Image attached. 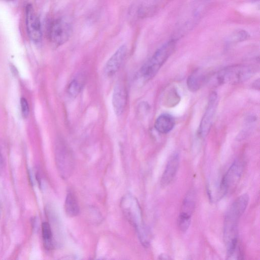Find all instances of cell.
Instances as JSON below:
<instances>
[{
    "mask_svg": "<svg viewBox=\"0 0 260 260\" xmlns=\"http://www.w3.org/2000/svg\"><path fill=\"white\" fill-rule=\"evenodd\" d=\"M123 214L135 227L142 244L147 246L149 244V232L144 224L141 209L137 199L127 194L123 197L120 203Z\"/></svg>",
    "mask_w": 260,
    "mask_h": 260,
    "instance_id": "cell-1",
    "label": "cell"
},
{
    "mask_svg": "<svg viewBox=\"0 0 260 260\" xmlns=\"http://www.w3.org/2000/svg\"><path fill=\"white\" fill-rule=\"evenodd\" d=\"M175 46L176 41L171 40L159 48L141 68L140 74L144 80L153 78L173 53Z\"/></svg>",
    "mask_w": 260,
    "mask_h": 260,
    "instance_id": "cell-2",
    "label": "cell"
},
{
    "mask_svg": "<svg viewBox=\"0 0 260 260\" xmlns=\"http://www.w3.org/2000/svg\"><path fill=\"white\" fill-rule=\"evenodd\" d=\"M72 32L71 23L63 18L55 20L49 30V39L51 44L58 47L68 41Z\"/></svg>",
    "mask_w": 260,
    "mask_h": 260,
    "instance_id": "cell-3",
    "label": "cell"
},
{
    "mask_svg": "<svg viewBox=\"0 0 260 260\" xmlns=\"http://www.w3.org/2000/svg\"><path fill=\"white\" fill-rule=\"evenodd\" d=\"M243 166L240 160H235L223 176L220 185V191L222 196L233 191L240 180Z\"/></svg>",
    "mask_w": 260,
    "mask_h": 260,
    "instance_id": "cell-4",
    "label": "cell"
},
{
    "mask_svg": "<svg viewBox=\"0 0 260 260\" xmlns=\"http://www.w3.org/2000/svg\"><path fill=\"white\" fill-rule=\"evenodd\" d=\"M252 71L247 66H235L227 67L217 75L219 83H236L248 79Z\"/></svg>",
    "mask_w": 260,
    "mask_h": 260,
    "instance_id": "cell-5",
    "label": "cell"
},
{
    "mask_svg": "<svg viewBox=\"0 0 260 260\" xmlns=\"http://www.w3.org/2000/svg\"><path fill=\"white\" fill-rule=\"evenodd\" d=\"M217 106V95L213 92L210 95L205 112L202 119L199 128V134L203 138L209 133Z\"/></svg>",
    "mask_w": 260,
    "mask_h": 260,
    "instance_id": "cell-6",
    "label": "cell"
},
{
    "mask_svg": "<svg viewBox=\"0 0 260 260\" xmlns=\"http://www.w3.org/2000/svg\"><path fill=\"white\" fill-rule=\"evenodd\" d=\"M25 22L30 39L35 42H40L42 38L41 23L31 4L25 8Z\"/></svg>",
    "mask_w": 260,
    "mask_h": 260,
    "instance_id": "cell-7",
    "label": "cell"
},
{
    "mask_svg": "<svg viewBox=\"0 0 260 260\" xmlns=\"http://www.w3.org/2000/svg\"><path fill=\"white\" fill-rule=\"evenodd\" d=\"M249 200V196L246 193L239 196L228 210L224 219L238 222L247 208Z\"/></svg>",
    "mask_w": 260,
    "mask_h": 260,
    "instance_id": "cell-8",
    "label": "cell"
},
{
    "mask_svg": "<svg viewBox=\"0 0 260 260\" xmlns=\"http://www.w3.org/2000/svg\"><path fill=\"white\" fill-rule=\"evenodd\" d=\"M127 50L126 46L122 45L111 56L105 67L107 76H112L119 70L126 56Z\"/></svg>",
    "mask_w": 260,
    "mask_h": 260,
    "instance_id": "cell-9",
    "label": "cell"
},
{
    "mask_svg": "<svg viewBox=\"0 0 260 260\" xmlns=\"http://www.w3.org/2000/svg\"><path fill=\"white\" fill-rule=\"evenodd\" d=\"M179 164V155L174 153L169 158L162 174L160 180L162 186H167L172 181L177 172Z\"/></svg>",
    "mask_w": 260,
    "mask_h": 260,
    "instance_id": "cell-10",
    "label": "cell"
},
{
    "mask_svg": "<svg viewBox=\"0 0 260 260\" xmlns=\"http://www.w3.org/2000/svg\"><path fill=\"white\" fill-rule=\"evenodd\" d=\"M127 100V94L125 88L121 85H117L113 90L112 103L114 111L117 116L123 112Z\"/></svg>",
    "mask_w": 260,
    "mask_h": 260,
    "instance_id": "cell-11",
    "label": "cell"
},
{
    "mask_svg": "<svg viewBox=\"0 0 260 260\" xmlns=\"http://www.w3.org/2000/svg\"><path fill=\"white\" fill-rule=\"evenodd\" d=\"M175 125V120L170 114H163L159 115L154 123L156 130L161 134L170 132Z\"/></svg>",
    "mask_w": 260,
    "mask_h": 260,
    "instance_id": "cell-12",
    "label": "cell"
},
{
    "mask_svg": "<svg viewBox=\"0 0 260 260\" xmlns=\"http://www.w3.org/2000/svg\"><path fill=\"white\" fill-rule=\"evenodd\" d=\"M206 80V75L203 71L197 70L192 73L187 80L188 89L191 91L198 90Z\"/></svg>",
    "mask_w": 260,
    "mask_h": 260,
    "instance_id": "cell-13",
    "label": "cell"
},
{
    "mask_svg": "<svg viewBox=\"0 0 260 260\" xmlns=\"http://www.w3.org/2000/svg\"><path fill=\"white\" fill-rule=\"evenodd\" d=\"M65 211L69 216L74 217L79 212V206L75 195L72 192H69L65 200Z\"/></svg>",
    "mask_w": 260,
    "mask_h": 260,
    "instance_id": "cell-14",
    "label": "cell"
},
{
    "mask_svg": "<svg viewBox=\"0 0 260 260\" xmlns=\"http://www.w3.org/2000/svg\"><path fill=\"white\" fill-rule=\"evenodd\" d=\"M195 205L194 194L193 191H190L183 200L181 212L191 216L195 208Z\"/></svg>",
    "mask_w": 260,
    "mask_h": 260,
    "instance_id": "cell-15",
    "label": "cell"
},
{
    "mask_svg": "<svg viewBox=\"0 0 260 260\" xmlns=\"http://www.w3.org/2000/svg\"><path fill=\"white\" fill-rule=\"evenodd\" d=\"M42 234L45 247L48 249H51L53 246V235L51 226L48 222L42 223Z\"/></svg>",
    "mask_w": 260,
    "mask_h": 260,
    "instance_id": "cell-16",
    "label": "cell"
},
{
    "mask_svg": "<svg viewBox=\"0 0 260 260\" xmlns=\"http://www.w3.org/2000/svg\"><path fill=\"white\" fill-rule=\"evenodd\" d=\"M191 216L186 213H180L177 219V225L179 230L182 232H185L188 229Z\"/></svg>",
    "mask_w": 260,
    "mask_h": 260,
    "instance_id": "cell-17",
    "label": "cell"
},
{
    "mask_svg": "<svg viewBox=\"0 0 260 260\" xmlns=\"http://www.w3.org/2000/svg\"><path fill=\"white\" fill-rule=\"evenodd\" d=\"M82 86V83L78 79H74L67 87L68 94L72 98H75L80 92Z\"/></svg>",
    "mask_w": 260,
    "mask_h": 260,
    "instance_id": "cell-18",
    "label": "cell"
},
{
    "mask_svg": "<svg viewBox=\"0 0 260 260\" xmlns=\"http://www.w3.org/2000/svg\"><path fill=\"white\" fill-rule=\"evenodd\" d=\"M232 35L231 40L234 41H243L247 39L249 37L248 34L243 30L236 31Z\"/></svg>",
    "mask_w": 260,
    "mask_h": 260,
    "instance_id": "cell-19",
    "label": "cell"
},
{
    "mask_svg": "<svg viewBox=\"0 0 260 260\" xmlns=\"http://www.w3.org/2000/svg\"><path fill=\"white\" fill-rule=\"evenodd\" d=\"M20 105L22 115L23 118H26L27 117L29 114V106L27 101L25 98H21Z\"/></svg>",
    "mask_w": 260,
    "mask_h": 260,
    "instance_id": "cell-20",
    "label": "cell"
},
{
    "mask_svg": "<svg viewBox=\"0 0 260 260\" xmlns=\"http://www.w3.org/2000/svg\"><path fill=\"white\" fill-rule=\"evenodd\" d=\"M159 256L161 257H160L159 258L160 259H170L171 258L169 257V256H168V255H167L166 254H161V255H160Z\"/></svg>",
    "mask_w": 260,
    "mask_h": 260,
    "instance_id": "cell-21",
    "label": "cell"
},
{
    "mask_svg": "<svg viewBox=\"0 0 260 260\" xmlns=\"http://www.w3.org/2000/svg\"><path fill=\"white\" fill-rule=\"evenodd\" d=\"M11 71L13 74L17 75V71L16 68L13 65L11 66Z\"/></svg>",
    "mask_w": 260,
    "mask_h": 260,
    "instance_id": "cell-22",
    "label": "cell"
},
{
    "mask_svg": "<svg viewBox=\"0 0 260 260\" xmlns=\"http://www.w3.org/2000/svg\"><path fill=\"white\" fill-rule=\"evenodd\" d=\"M3 164H4L3 158V156L1 154V153H0V166H2Z\"/></svg>",
    "mask_w": 260,
    "mask_h": 260,
    "instance_id": "cell-23",
    "label": "cell"
},
{
    "mask_svg": "<svg viewBox=\"0 0 260 260\" xmlns=\"http://www.w3.org/2000/svg\"><path fill=\"white\" fill-rule=\"evenodd\" d=\"M0 217H1V208H0Z\"/></svg>",
    "mask_w": 260,
    "mask_h": 260,
    "instance_id": "cell-24",
    "label": "cell"
},
{
    "mask_svg": "<svg viewBox=\"0 0 260 260\" xmlns=\"http://www.w3.org/2000/svg\"><path fill=\"white\" fill-rule=\"evenodd\" d=\"M7 1H13V0H7Z\"/></svg>",
    "mask_w": 260,
    "mask_h": 260,
    "instance_id": "cell-25",
    "label": "cell"
}]
</instances>
